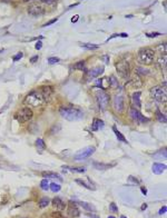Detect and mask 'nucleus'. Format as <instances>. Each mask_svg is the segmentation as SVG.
Returning <instances> with one entry per match:
<instances>
[{
  "label": "nucleus",
  "mask_w": 167,
  "mask_h": 218,
  "mask_svg": "<svg viewBox=\"0 0 167 218\" xmlns=\"http://www.w3.org/2000/svg\"><path fill=\"white\" fill-rule=\"evenodd\" d=\"M41 175H42V177H44V178H46V179H49V178H57V179H59V180H63V177L60 176V175H58V174H56V172H44Z\"/></svg>",
  "instance_id": "20"
},
{
  "label": "nucleus",
  "mask_w": 167,
  "mask_h": 218,
  "mask_svg": "<svg viewBox=\"0 0 167 218\" xmlns=\"http://www.w3.org/2000/svg\"><path fill=\"white\" fill-rule=\"evenodd\" d=\"M120 218H127V217H125V216H121V217Z\"/></svg>",
  "instance_id": "52"
},
{
  "label": "nucleus",
  "mask_w": 167,
  "mask_h": 218,
  "mask_svg": "<svg viewBox=\"0 0 167 218\" xmlns=\"http://www.w3.org/2000/svg\"><path fill=\"white\" fill-rule=\"evenodd\" d=\"M90 218H99L97 215H95V214H92V215H90Z\"/></svg>",
  "instance_id": "49"
},
{
  "label": "nucleus",
  "mask_w": 167,
  "mask_h": 218,
  "mask_svg": "<svg viewBox=\"0 0 167 218\" xmlns=\"http://www.w3.org/2000/svg\"><path fill=\"white\" fill-rule=\"evenodd\" d=\"M108 85L110 86V88H113V89H116L117 87H118V80H117V78L115 76H110V77H109Z\"/></svg>",
  "instance_id": "25"
},
{
  "label": "nucleus",
  "mask_w": 167,
  "mask_h": 218,
  "mask_svg": "<svg viewBox=\"0 0 167 218\" xmlns=\"http://www.w3.org/2000/svg\"><path fill=\"white\" fill-rule=\"evenodd\" d=\"M157 63H158L159 66H165L166 65V54H160L158 56V58H157Z\"/></svg>",
  "instance_id": "29"
},
{
  "label": "nucleus",
  "mask_w": 167,
  "mask_h": 218,
  "mask_svg": "<svg viewBox=\"0 0 167 218\" xmlns=\"http://www.w3.org/2000/svg\"><path fill=\"white\" fill-rule=\"evenodd\" d=\"M150 96L154 98V100L158 101V102H165L167 98L166 90L159 86H155L150 89Z\"/></svg>",
  "instance_id": "4"
},
{
  "label": "nucleus",
  "mask_w": 167,
  "mask_h": 218,
  "mask_svg": "<svg viewBox=\"0 0 167 218\" xmlns=\"http://www.w3.org/2000/svg\"><path fill=\"white\" fill-rule=\"evenodd\" d=\"M68 215L71 216V217H79L80 211L79 209L77 208V206L75 204H72V200H70L69 203V207H68Z\"/></svg>",
  "instance_id": "14"
},
{
  "label": "nucleus",
  "mask_w": 167,
  "mask_h": 218,
  "mask_svg": "<svg viewBox=\"0 0 167 218\" xmlns=\"http://www.w3.org/2000/svg\"><path fill=\"white\" fill-rule=\"evenodd\" d=\"M104 122L103 120H100V119H97V118H95L94 119V122H92V130H94V131H96V130L100 129V128H103L104 127Z\"/></svg>",
  "instance_id": "21"
},
{
  "label": "nucleus",
  "mask_w": 167,
  "mask_h": 218,
  "mask_svg": "<svg viewBox=\"0 0 167 218\" xmlns=\"http://www.w3.org/2000/svg\"><path fill=\"white\" fill-rule=\"evenodd\" d=\"M116 69L117 71L119 72L124 78L129 76V63L125 61V60H121L119 63H116Z\"/></svg>",
  "instance_id": "9"
},
{
  "label": "nucleus",
  "mask_w": 167,
  "mask_h": 218,
  "mask_svg": "<svg viewBox=\"0 0 167 218\" xmlns=\"http://www.w3.org/2000/svg\"><path fill=\"white\" fill-rule=\"evenodd\" d=\"M109 210L113 211V213H117V211H118V207L116 206L115 203H110V205H109Z\"/></svg>",
  "instance_id": "37"
},
{
  "label": "nucleus",
  "mask_w": 167,
  "mask_h": 218,
  "mask_svg": "<svg viewBox=\"0 0 167 218\" xmlns=\"http://www.w3.org/2000/svg\"><path fill=\"white\" fill-rule=\"evenodd\" d=\"M108 218H115V217H114V216H109Z\"/></svg>",
  "instance_id": "51"
},
{
  "label": "nucleus",
  "mask_w": 167,
  "mask_h": 218,
  "mask_svg": "<svg viewBox=\"0 0 167 218\" xmlns=\"http://www.w3.org/2000/svg\"><path fill=\"white\" fill-rule=\"evenodd\" d=\"M36 146H37L39 149H45V148H46L45 141H44L42 139H40V138H38L37 140H36Z\"/></svg>",
  "instance_id": "31"
},
{
  "label": "nucleus",
  "mask_w": 167,
  "mask_h": 218,
  "mask_svg": "<svg viewBox=\"0 0 167 218\" xmlns=\"http://www.w3.org/2000/svg\"><path fill=\"white\" fill-rule=\"evenodd\" d=\"M47 101V99L44 97L41 92L39 90H33L30 92L28 96L25 98V102L26 105L31 106V107H39V106L44 105Z\"/></svg>",
  "instance_id": "1"
},
{
  "label": "nucleus",
  "mask_w": 167,
  "mask_h": 218,
  "mask_svg": "<svg viewBox=\"0 0 167 218\" xmlns=\"http://www.w3.org/2000/svg\"><path fill=\"white\" fill-rule=\"evenodd\" d=\"M33 110L29 108V107H25V108L20 109L16 115L17 120L20 122V124H25V122H29L30 119L33 118Z\"/></svg>",
  "instance_id": "6"
},
{
  "label": "nucleus",
  "mask_w": 167,
  "mask_h": 218,
  "mask_svg": "<svg viewBox=\"0 0 167 218\" xmlns=\"http://www.w3.org/2000/svg\"><path fill=\"white\" fill-rule=\"evenodd\" d=\"M155 59V51L150 48L140 49L138 52V61L143 65H151Z\"/></svg>",
  "instance_id": "3"
},
{
  "label": "nucleus",
  "mask_w": 167,
  "mask_h": 218,
  "mask_svg": "<svg viewBox=\"0 0 167 218\" xmlns=\"http://www.w3.org/2000/svg\"><path fill=\"white\" fill-rule=\"evenodd\" d=\"M27 10H28V13L30 16H33V17L41 16L46 13V8L42 4H31Z\"/></svg>",
  "instance_id": "7"
},
{
  "label": "nucleus",
  "mask_w": 167,
  "mask_h": 218,
  "mask_svg": "<svg viewBox=\"0 0 167 218\" xmlns=\"http://www.w3.org/2000/svg\"><path fill=\"white\" fill-rule=\"evenodd\" d=\"M95 96H96V99L99 104V107L101 108V110H106L107 107L109 105V96L108 94H106L104 91V89H99L95 92Z\"/></svg>",
  "instance_id": "5"
},
{
  "label": "nucleus",
  "mask_w": 167,
  "mask_h": 218,
  "mask_svg": "<svg viewBox=\"0 0 167 218\" xmlns=\"http://www.w3.org/2000/svg\"><path fill=\"white\" fill-rule=\"evenodd\" d=\"M115 166V164H104V163H94V167L98 169V170H107L109 168H112Z\"/></svg>",
  "instance_id": "18"
},
{
  "label": "nucleus",
  "mask_w": 167,
  "mask_h": 218,
  "mask_svg": "<svg viewBox=\"0 0 167 218\" xmlns=\"http://www.w3.org/2000/svg\"><path fill=\"white\" fill-rule=\"evenodd\" d=\"M129 116L134 122H136L137 124H144V122H148V119H147L146 117H144L142 113H140V111L136 108H130Z\"/></svg>",
  "instance_id": "8"
},
{
  "label": "nucleus",
  "mask_w": 167,
  "mask_h": 218,
  "mask_svg": "<svg viewBox=\"0 0 167 218\" xmlns=\"http://www.w3.org/2000/svg\"><path fill=\"white\" fill-rule=\"evenodd\" d=\"M142 193L144 194V195H146L147 194V189L145 188V187H142Z\"/></svg>",
  "instance_id": "46"
},
{
  "label": "nucleus",
  "mask_w": 167,
  "mask_h": 218,
  "mask_svg": "<svg viewBox=\"0 0 167 218\" xmlns=\"http://www.w3.org/2000/svg\"><path fill=\"white\" fill-rule=\"evenodd\" d=\"M22 56H24V54H22V52H18V54H17L16 56L13 57V61H18L19 59L22 58Z\"/></svg>",
  "instance_id": "39"
},
{
  "label": "nucleus",
  "mask_w": 167,
  "mask_h": 218,
  "mask_svg": "<svg viewBox=\"0 0 167 218\" xmlns=\"http://www.w3.org/2000/svg\"><path fill=\"white\" fill-rule=\"evenodd\" d=\"M156 118H157V120H158V122L166 124V122H167L166 116H165V115H163V113H160L159 110H157V111H156Z\"/></svg>",
  "instance_id": "28"
},
{
  "label": "nucleus",
  "mask_w": 167,
  "mask_h": 218,
  "mask_svg": "<svg viewBox=\"0 0 167 218\" xmlns=\"http://www.w3.org/2000/svg\"><path fill=\"white\" fill-rule=\"evenodd\" d=\"M78 19H79V16H78V15H76V16H74V17L71 18V22H72V24H75V22L78 21Z\"/></svg>",
  "instance_id": "43"
},
{
  "label": "nucleus",
  "mask_w": 167,
  "mask_h": 218,
  "mask_svg": "<svg viewBox=\"0 0 167 218\" xmlns=\"http://www.w3.org/2000/svg\"><path fill=\"white\" fill-rule=\"evenodd\" d=\"M2 50H4V49H0V52H2Z\"/></svg>",
  "instance_id": "53"
},
{
  "label": "nucleus",
  "mask_w": 167,
  "mask_h": 218,
  "mask_svg": "<svg viewBox=\"0 0 167 218\" xmlns=\"http://www.w3.org/2000/svg\"><path fill=\"white\" fill-rule=\"evenodd\" d=\"M59 113L61 115V117H64L66 120H69V122L79 120L84 117V113L77 108H60Z\"/></svg>",
  "instance_id": "2"
},
{
  "label": "nucleus",
  "mask_w": 167,
  "mask_h": 218,
  "mask_svg": "<svg viewBox=\"0 0 167 218\" xmlns=\"http://www.w3.org/2000/svg\"><path fill=\"white\" fill-rule=\"evenodd\" d=\"M113 105H114V109L116 110L117 113H123V111H124V107H125V104H124V97L121 96V95L115 96Z\"/></svg>",
  "instance_id": "11"
},
{
  "label": "nucleus",
  "mask_w": 167,
  "mask_h": 218,
  "mask_svg": "<svg viewBox=\"0 0 167 218\" xmlns=\"http://www.w3.org/2000/svg\"><path fill=\"white\" fill-rule=\"evenodd\" d=\"M147 208V205L146 204H143V206H142V210H145Z\"/></svg>",
  "instance_id": "47"
},
{
  "label": "nucleus",
  "mask_w": 167,
  "mask_h": 218,
  "mask_svg": "<svg viewBox=\"0 0 167 218\" xmlns=\"http://www.w3.org/2000/svg\"><path fill=\"white\" fill-rule=\"evenodd\" d=\"M52 206H54V208L57 211H61V210H64L65 208H66V204L63 201V199L60 197H56L52 199Z\"/></svg>",
  "instance_id": "12"
},
{
  "label": "nucleus",
  "mask_w": 167,
  "mask_h": 218,
  "mask_svg": "<svg viewBox=\"0 0 167 218\" xmlns=\"http://www.w3.org/2000/svg\"><path fill=\"white\" fill-rule=\"evenodd\" d=\"M41 47H42L41 41H38L37 43H36V47H35V48H36L37 50H39V49H41Z\"/></svg>",
  "instance_id": "44"
},
{
  "label": "nucleus",
  "mask_w": 167,
  "mask_h": 218,
  "mask_svg": "<svg viewBox=\"0 0 167 218\" xmlns=\"http://www.w3.org/2000/svg\"><path fill=\"white\" fill-rule=\"evenodd\" d=\"M64 170H70L72 172H85L86 168L85 167H68V166H63Z\"/></svg>",
  "instance_id": "23"
},
{
  "label": "nucleus",
  "mask_w": 167,
  "mask_h": 218,
  "mask_svg": "<svg viewBox=\"0 0 167 218\" xmlns=\"http://www.w3.org/2000/svg\"><path fill=\"white\" fill-rule=\"evenodd\" d=\"M146 36L148 38H154V37H157V36H160V34H158V32H153V34H146Z\"/></svg>",
  "instance_id": "41"
},
{
  "label": "nucleus",
  "mask_w": 167,
  "mask_h": 218,
  "mask_svg": "<svg viewBox=\"0 0 167 218\" xmlns=\"http://www.w3.org/2000/svg\"><path fill=\"white\" fill-rule=\"evenodd\" d=\"M24 2H31V1H35V0H22Z\"/></svg>",
  "instance_id": "50"
},
{
  "label": "nucleus",
  "mask_w": 167,
  "mask_h": 218,
  "mask_svg": "<svg viewBox=\"0 0 167 218\" xmlns=\"http://www.w3.org/2000/svg\"><path fill=\"white\" fill-rule=\"evenodd\" d=\"M113 130H114V133L116 134V136H117V138H118V140H120V141H124V143H127V139L124 137V135L121 134L120 131H118L117 130V128H116V126H114L113 127Z\"/></svg>",
  "instance_id": "27"
},
{
  "label": "nucleus",
  "mask_w": 167,
  "mask_h": 218,
  "mask_svg": "<svg viewBox=\"0 0 167 218\" xmlns=\"http://www.w3.org/2000/svg\"><path fill=\"white\" fill-rule=\"evenodd\" d=\"M140 95H142V92L140 91H136L133 94V96H132V99H133V104L136 106V108H140L142 107V102H140Z\"/></svg>",
  "instance_id": "16"
},
{
  "label": "nucleus",
  "mask_w": 167,
  "mask_h": 218,
  "mask_svg": "<svg viewBox=\"0 0 167 218\" xmlns=\"http://www.w3.org/2000/svg\"><path fill=\"white\" fill-rule=\"evenodd\" d=\"M94 151H95V148H94V147H87V148H85L83 151H80V152H78L77 155L74 156V159L75 160L86 159V158H88L89 156L92 155Z\"/></svg>",
  "instance_id": "10"
},
{
  "label": "nucleus",
  "mask_w": 167,
  "mask_h": 218,
  "mask_svg": "<svg viewBox=\"0 0 167 218\" xmlns=\"http://www.w3.org/2000/svg\"><path fill=\"white\" fill-rule=\"evenodd\" d=\"M60 61V59L57 58V57H50V58H48V63L49 65H55V63H57Z\"/></svg>",
  "instance_id": "35"
},
{
  "label": "nucleus",
  "mask_w": 167,
  "mask_h": 218,
  "mask_svg": "<svg viewBox=\"0 0 167 218\" xmlns=\"http://www.w3.org/2000/svg\"><path fill=\"white\" fill-rule=\"evenodd\" d=\"M136 72H137V75H143V76H145V75H148V70L147 69H145V68H143V67H138L137 69H136Z\"/></svg>",
  "instance_id": "33"
},
{
  "label": "nucleus",
  "mask_w": 167,
  "mask_h": 218,
  "mask_svg": "<svg viewBox=\"0 0 167 218\" xmlns=\"http://www.w3.org/2000/svg\"><path fill=\"white\" fill-rule=\"evenodd\" d=\"M103 72H104V67H96L92 68V70L88 72V76H89V78H96V77L101 75Z\"/></svg>",
  "instance_id": "17"
},
{
  "label": "nucleus",
  "mask_w": 167,
  "mask_h": 218,
  "mask_svg": "<svg viewBox=\"0 0 167 218\" xmlns=\"http://www.w3.org/2000/svg\"><path fill=\"white\" fill-rule=\"evenodd\" d=\"M37 60H38V56H33V58L30 59V63H35L36 61H37Z\"/></svg>",
  "instance_id": "45"
},
{
  "label": "nucleus",
  "mask_w": 167,
  "mask_h": 218,
  "mask_svg": "<svg viewBox=\"0 0 167 218\" xmlns=\"http://www.w3.org/2000/svg\"><path fill=\"white\" fill-rule=\"evenodd\" d=\"M40 2H42V4H55L57 0H39Z\"/></svg>",
  "instance_id": "38"
},
{
  "label": "nucleus",
  "mask_w": 167,
  "mask_h": 218,
  "mask_svg": "<svg viewBox=\"0 0 167 218\" xmlns=\"http://www.w3.org/2000/svg\"><path fill=\"white\" fill-rule=\"evenodd\" d=\"M51 218H66V217H65L60 211H54V213L51 214Z\"/></svg>",
  "instance_id": "36"
},
{
  "label": "nucleus",
  "mask_w": 167,
  "mask_h": 218,
  "mask_svg": "<svg viewBox=\"0 0 167 218\" xmlns=\"http://www.w3.org/2000/svg\"><path fill=\"white\" fill-rule=\"evenodd\" d=\"M50 189L54 191V193H58L59 190L61 189V187H60V185H58V184H55V183H52V184H50Z\"/></svg>",
  "instance_id": "32"
},
{
  "label": "nucleus",
  "mask_w": 167,
  "mask_h": 218,
  "mask_svg": "<svg viewBox=\"0 0 167 218\" xmlns=\"http://www.w3.org/2000/svg\"><path fill=\"white\" fill-rule=\"evenodd\" d=\"M38 90L41 92L42 95H44V97L46 98L47 100L49 99L50 95L52 94V88H51V87H49V86H44V87H40V88L38 89Z\"/></svg>",
  "instance_id": "19"
},
{
  "label": "nucleus",
  "mask_w": 167,
  "mask_h": 218,
  "mask_svg": "<svg viewBox=\"0 0 167 218\" xmlns=\"http://www.w3.org/2000/svg\"><path fill=\"white\" fill-rule=\"evenodd\" d=\"M76 183L85 187V188L89 189V190H96L95 185L92 184V180H89V179H80V178H78V179H76Z\"/></svg>",
  "instance_id": "13"
},
{
  "label": "nucleus",
  "mask_w": 167,
  "mask_h": 218,
  "mask_svg": "<svg viewBox=\"0 0 167 218\" xmlns=\"http://www.w3.org/2000/svg\"><path fill=\"white\" fill-rule=\"evenodd\" d=\"M80 46L85 48V49H88V50H96L99 48V45H96V43H87V42H84V43H80Z\"/></svg>",
  "instance_id": "24"
},
{
  "label": "nucleus",
  "mask_w": 167,
  "mask_h": 218,
  "mask_svg": "<svg viewBox=\"0 0 167 218\" xmlns=\"http://www.w3.org/2000/svg\"><path fill=\"white\" fill-rule=\"evenodd\" d=\"M119 37H128L127 34H119Z\"/></svg>",
  "instance_id": "48"
},
{
  "label": "nucleus",
  "mask_w": 167,
  "mask_h": 218,
  "mask_svg": "<svg viewBox=\"0 0 167 218\" xmlns=\"http://www.w3.org/2000/svg\"><path fill=\"white\" fill-rule=\"evenodd\" d=\"M153 172L156 174V175H160V174H163L165 170H166V165L165 164H160V163H155L153 165Z\"/></svg>",
  "instance_id": "15"
},
{
  "label": "nucleus",
  "mask_w": 167,
  "mask_h": 218,
  "mask_svg": "<svg viewBox=\"0 0 167 218\" xmlns=\"http://www.w3.org/2000/svg\"><path fill=\"white\" fill-rule=\"evenodd\" d=\"M84 68H85V60L78 61L74 65V69H76V70H83Z\"/></svg>",
  "instance_id": "30"
},
{
  "label": "nucleus",
  "mask_w": 167,
  "mask_h": 218,
  "mask_svg": "<svg viewBox=\"0 0 167 218\" xmlns=\"http://www.w3.org/2000/svg\"><path fill=\"white\" fill-rule=\"evenodd\" d=\"M58 20V19H57V18H54V19H51V20L50 21H48V22H46V24H45V25L42 26V27H47V26H50V25H52V24H54V22H56V21Z\"/></svg>",
  "instance_id": "40"
},
{
  "label": "nucleus",
  "mask_w": 167,
  "mask_h": 218,
  "mask_svg": "<svg viewBox=\"0 0 167 218\" xmlns=\"http://www.w3.org/2000/svg\"><path fill=\"white\" fill-rule=\"evenodd\" d=\"M40 187L42 188V190H47V189L49 188V184H48V180H47L46 178L41 180V183H40Z\"/></svg>",
  "instance_id": "34"
},
{
  "label": "nucleus",
  "mask_w": 167,
  "mask_h": 218,
  "mask_svg": "<svg viewBox=\"0 0 167 218\" xmlns=\"http://www.w3.org/2000/svg\"><path fill=\"white\" fill-rule=\"evenodd\" d=\"M79 205L83 206V208L87 211H92V213H95L96 211V208L94 207V205L89 204V203H86V201H79Z\"/></svg>",
  "instance_id": "22"
},
{
  "label": "nucleus",
  "mask_w": 167,
  "mask_h": 218,
  "mask_svg": "<svg viewBox=\"0 0 167 218\" xmlns=\"http://www.w3.org/2000/svg\"><path fill=\"white\" fill-rule=\"evenodd\" d=\"M49 203H50L49 198H48V197H42L41 199L39 200L38 205H39V207H40V208H46L47 206L49 205Z\"/></svg>",
  "instance_id": "26"
},
{
  "label": "nucleus",
  "mask_w": 167,
  "mask_h": 218,
  "mask_svg": "<svg viewBox=\"0 0 167 218\" xmlns=\"http://www.w3.org/2000/svg\"><path fill=\"white\" fill-rule=\"evenodd\" d=\"M166 210H167V208H166V206H163L160 209H159V215H163V214H165L166 213Z\"/></svg>",
  "instance_id": "42"
}]
</instances>
